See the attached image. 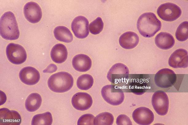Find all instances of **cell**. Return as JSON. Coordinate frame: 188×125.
<instances>
[{"instance_id":"83f0119b","label":"cell","mask_w":188,"mask_h":125,"mask_svg":"<svg viewBox=\"0 0 188 125\" xmlns=\"http://www.w3.org/2000/svg\"><path fill=\"white\" fill-rule=\"evenodd\" d=\"M95 117L91 114H86L81 116L77 122L78 125H94Z\"/></svg>"},{"instance_id":"603a6c76","label":"cell","mask_w":188,"mask_h":125,"mask_svg":"<svg viewBox=\"0 0 188 125\" xmlns=\"http://www.w3.org/2000/svg\"><path fill=\"white\" fill-rule=\"evenodd\" d=\"M94 79L90 75L88 74H82L77 78L76 84L77 88L82 90H87L92 86Z\"/></svg>"},{"instance_id":"7c38bea8","label":"cell","mask_w":188,"mask_h":125,"mask_svg":"<svg viewBox=\"0 0 188 125\" xmlns=\"http://www.w3.org/2000/svg\"><path fill=\"white\" fill-rule=\"evenodd\" d=\"M188 52L186 49H179L170 55L168 60L169 65L175 68H185L188 65Z\"/></svg>"},{"instance_id":"8992f818","label":"cell","mask_w":188,"mask_h":125,"mask_svg":"<svg viewBox=\"0 0 188 125\" xmlns=\"http://www.w3.org/2000/svg\"><path fill=\"white\" fill-rule=\"evenodd\" d=\"M177 76L175 72L168 68H164L155 74V83L158 87L166 88L172 87L176 82Z\"/></svg>"},{"instance_id":"7402d4cb","label":"cell","mask_w":188,"mask_h":125,"mask_svg":"<svg viewBox=\"0 0 188 125\" xmlns=\"http://www.w3.org/2000/svg\"><path fill=\"white\" fill-rule=\"evenodd\" d=\"M42 102L41 96L37 93L30 94L26 99L25 106L26 110L32 112L37 110L40 107Z\"/></svg>"},{"instance_id":"ac0fdd59","label":"cell","mask_w":188,"mask_h":125,"mask_svg":"<svg viewBox=\"0 0 188 125\" xmlns=\"http://www.w3.org/2000/svg\"><path fill=\"white\" fill-rule=\"evenodd\" d=\"M139 38L135 32L127 31L122 34L119 39L120 45L124 49H129L135 47L138 44Z\"/></svg>"},{"instance_id":"ba28073f","label":"cell","mask_w":188,"mask_h":125,"mask_svg":"<svg viewBox=\"0 0 188 125\" xmlns=\"http://www.w3.org/2000/svg\"><path fill=\"white\" fill-rule=\"evenodd\" d=\"M152 106L156 113L161 116L166 115L169 108V100L166 93L163 91H157L151 98Z\"/></svg>"},{"instance_id":"e0dca14e","label":"cell","mask_w":188,"mask_h":125,"mask_svg":"<svg viewBox=\"0 0 188 125\" xmlns=\"http://www.w3.org/2000/svg\"><path fill=\"white\" fill-rule=\"evenodd\" d=\"M73 67L76 71L84 72L88 71L92 65V60L88 55L79 54L75 56L72 60Z\"/></svg>"},{"instance_id":"4fadbf2b","label":"cell","mask_w":188,"mask_h":125,"mask_svg":"<svg viewBox=\"0 0 188 125\" xmlns=\"http://www.w3.org/2000/svg\"><path fill=\"white\" fill-rule=\"evenodd\" d=\"M71 103L76 109L84 111L88 109L91 107L93 100L91 96L89 94L80 92L73 95L72 98Z\"/></svg>"},{"instance_id":"8fae6325","label":"cell","mask_w":188,"mask_h":125,"mask_svg":"<svg viewBox=\"0 0 188 125\" xmlns=\"http://www.w3.org/2000/svg\"><path fill=\"white\" fill-rule=\"evenodd\" d=\"M132 118L134 121L139 125H149L154 121V115L150 109L142 107L133 111Z\"/></svg>"},{"instance_id":"5bb4252c","label":"cell","mask_w":188,"mask_h":125,"mask_svg":"<svg viewBox=\"0 0 188 125\" xmlns=\"http://www.w3.org/2000/svg\"><path fill=\"white\" fill-rule=\"evenodd\" d=\"M23 12L26 19L32 23L39 21L42 16V10L40 6L33 2H29L25 5Z\"/></svg>"},{"instance_id":"3957f363","label":"cell","mask_w":188,"mask_h":125,"mask_svg":"<svg viewBox=\"0 0 188 125\" xmlns=\"http://www.w3.org/2000/svg\"><path fill=\"white\" fill-rule=\"evenodd\" d=\"M74 79L72 75L65 72H60L52 75L47 82L49 88L57 93H63L72 87Z\"/></svg>"},{"instance_id":"6da1fadb","label":"cell","mask_w":188,"mask_h":125,"mask_svg":"<svg viewBox=\"0 0 188 125\" xmlns=\"http://www.w3.org/2000/svg\"><path fill=\"white\" fill-rule=\"evenodd\" d=\"M162 24L155 14L146 12L139 18L137 23V29L143 36L150 38L154 36L161 29Z\"/></svg>"},{"instance_id":"52a82bcc","label":"cell","mask_w":188,"mask_h":125,"mask_svg":"<svg viewBox=\"0 0 188 125\" xmlns=\"http://www.w3.org/2000/svg\"><path fill=\"white\" fill-rule=\"evenodd\" d=\"M6 53L9 61L15 64L24 63L27 58V54L25 49L22 45L11 43L6 48Z\"/></svg>"},{"instance_id":"4316f807","label":"cell","mask_w":188,"mask_h":125,"mask_svg":"<svg viewBox=\"0 0 188 125\" xmlns=\"http://www.w3.org/2000/svg\"><path fill=\"white\" fill-rule=\"evenodd\" d=\"M104 27V23L101 18L97 17L95 20L90 23L89 29L92 34L96 35L102 30Z\"/></svg>"},{"instance_id":"277c9868","label":"cell","mask_w":188,"mask_h":125,"mask_svg":"<svg viewBox=\"0 0 188 125\" xmlns=\"http://www.w3.org/2000/svg\"><path fill=\"white\" fill-rule=\"evenodd\" d=\"M101 92L104 100L108 104L113 106L121 104L124 99L123 92L112 84L104 86L101 89Z\"/></svg>"},{"instance_id":"44dd1931","label":"cell","mask_w":188,"mask_h":125,"mask_svg":"<svg viewBox=\"0 0 188 125\" xmlns=\"http://www.w3.org/2000/svg\"><path fill=\"white\" fill-rule=\"evenodd\" d=\"M53 34L56 39L60 41L69 43L73 40V36L70 31L63 26H58L55 27Z\"/></svg>"},{"instance_id":"9a60e30c","label":"cell","mask_w":188,"mask_h":125,"mask_svg":"<svg viewBox=\"0 0 188 125\" xmlns=\"http://www.w3.org/2000/svg\"><path fill=\"white\" fill-rule=\"evenodd\" d=\"M19 76L22 82L29 85L36 84L40 79V74L38 71L31 66L22 68L20 70Z\"/></svg>"},{"instance_id":"ffe728a7","label":"cell","mask_w":188,"mask_h":125,"mask_svg":"<svg viewBox=\"0 0 188 125\" xmlns=\"http://www.w3.org/2000/svg\"><path fill=\"white\" fill-rule=\"evenodd\" d=\"M50 56L53 61L56 63L64 62L68 57V51L66 46L61 43L55 45L51 49Z\"/></svg>"},{"instance_id":"5b68a950","label":"cell","mask_w":188,"mask_h":125,"mask_svg":"<svg viewBox=\"0 0 188 125\" xmlns=\"http://www.w3.org/2000/svg\"><path fill=\"white\" fill-rule=\"evenodd\" d=\"M157 12L162 19L166 21H172L175 20L181 16L182 11L180 8L177 5L167 2L161 5L158 8Z\"/></svg>"},{"instance_id":"7a4b0ae2","label":"cell","mask_w":188,"mask_h":125,"mask_svg":"<svg viewBox=\"0 0 188 125\" xmlns=\"http://www.w3.org/2000/svg\"><path fill=\"white\" fill-rule=\"evenodd\" d=\"M0 35L6 40H15L19 37L20 32L15 17L10 11L4 13L1 18Z\"/></svg>"},{"instance_id":"9c48e42d","label":"cell","mask_w":188,"mask_h":125,"mask_svg":"<svg viewBox=\"0 0 188 125\" xmlns=\"http://www.w3.org/2000/svg\"><path fill=\"white\" fill-rule=\"evenodd\" d=\"M71 28L75 36L79 39L86 37L89 33V22L85 17L79 16L72 21Z\"/></svg>"},{"instance_id":"d6986e66","label":"cell","mask_w":188,"mask_h":125,"mask_svg":"<svg viewBox=\"0 0 188 125\" xmlns=\"http://www.w3.org/2000/svg\"><path fill=\"white\" fill-rule=\"evenodd\" d=\"M156 45L159 49L167 50L172 48L175 43L173 36L170 33L162 32L158 33L155 39Z\"/></svg>"},{"instance_id":"d4e9b609","label":"cell","mask_w":188,"mask_h":125,"mask_svg":"<svg viewBox=\"0 0 188 125\" xmlns=\"http://www.w3.org/2000/svg\"><path fill=\"white\" fill-rule=\"evenodd\" d=\"M114 121V117L111 113L105 112L101 113L95 117L94 125H112Z\"/></svg>"},{"instance_id":"f1b7e54d","label":"cell","mask_w":188,"mask_h":125,"mask_svg":"<svg viewBox=\"0 0 188 125\" xmlns=\"http://www.w3.org/2000/svg\"><path fill=\"white\" fill-rule=\"evenodd\" d=\"M116 123L117 125H132L130 118L127 115L121 114L119 115L116 119Z\"/></svg>"},{"instance_id":"f546056e","label":"cell","mask_w":188,"mask_h":125,"mask_svg":"<svg viewBox=\"0 0 188 125\" xmlns=\"http://www.w3.org/2000/svg\"><path fill=\"white\" fill-rule=\"evenodd\" d=\"M57 67L53 64H51L43 71L45 73H52L55 72L57 70Z\"/></svg>"},{"instance_id":"cb8c5ba5","label":"cell","mask_w":188,"mask_h":125,"mask_svg":"<svg viewBox=\"0 0 188 125\" xmlns=\"http://www.w3.org/2000/svg\"><path fill=\"white\" fill-rule=\"evenodd\" d=\"M53 122L51 114L49 111L33 116L31 121L32 125H51Z\"/></svg>"},{"instance_id":"2e32d148","label":"cell","mask_w":188,"mask_h":125,"mask_svg":"<svg viewBox=\"0 0 188 125\" xmlns=\"http://www.w3.org/2000/svg\"><path fill=\"white\" fill-rule=\"evenodd\" d=\"M21 116L17 111L3 108L0 109V124L19 125L21 123Z\"/></svg>"},{"instance_id":"484cf974","label":"cell","mask_w":188,"mask_h":125,"mask_svg":"<svg viewBox=\"0 0 188 125\" xmlns=\"http://www.w3.org/2000/svg\"><path fill=\"white\" fill-rule=\"evenodd\" d=\"M188 22L184 21L181 23L176 30L175 35L176 39L180 41H184L188 38Z\"/></svg>"},{"instance_id":"30bf717a","label":"cell","mask_w":188,"mask_h":125,"mask_svg":"<svg viewBox=\"0 0 188 125\" xmlns=\"http://www.w3.org/2000/svg\"><path fill=\"white\" fill-rule=\"evenodd\" d=\"M129 73V69L125 65L118 63L111 68L108 72L107 77L111 82L115 83L128 77Z\"/></svg>"}]
</instances>
